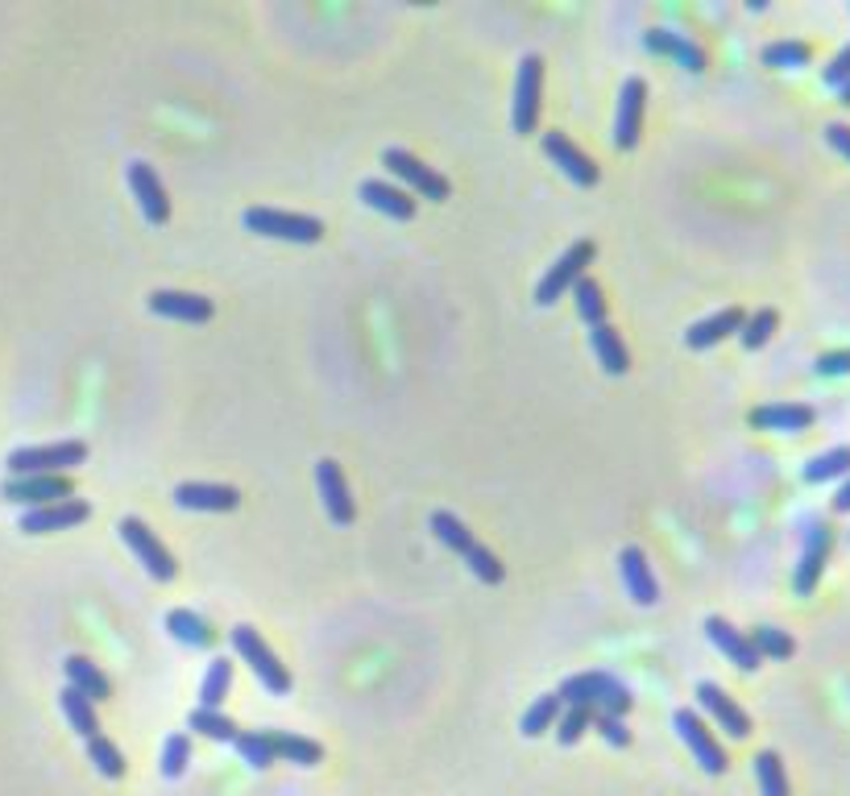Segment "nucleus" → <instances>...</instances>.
<instances>
[{
    "mask_svg": "<svg viewBox=\"0 0 850 796\" xmlns=\"http://www.w3.org/2000/svg\"><path fill=\"white\" fill-rule=\"evenodd\" d=\"M556 693H560L565 705H581V709L615 714V718H627L630 705H635L630 688L623 685L618 676H610V672H577V676H568Z\"/></svg>",
    "mask_w": 850,
    "mask_h": 796,
    "instance_id": "1",
    "label": "nucleus"
},
{
    "mask_svg": "<svg viewBox=\"0 0 850 796\" xmlns=\"http://www.w3.org/2000/svg\"><path fill=\"white\" fill-rule=\"evenodd\" d=\"M88 461V444L83 440H59V444H33V449H17L9 453L4 468L9 477H54Z\"/></svg>",
    "mask_w": 850,
    "mask_h": 796,
    "instance_id": "2",
    "label": "nucleus"
},
{
    "mask_svg": "<svg viewBox=\"0 0 850 796\" xmlns=\"http://www.w3.org/2000/svg\"><path fill=\"white\" fill-rule=\"evenodd\" d=\"M245 229L257 236H274V241H295V245H315L324 241V220L303 216V212H279V208H250L245 212Z\"/></svg>",
    "mask_w": 850,
    "mask_h": 796,
    "instance_id": "3",
    "label": "nucleus"
},
{
    "mask_svg": "<svg viewBox=\"0 0 850 796\" xmlns=\"http://www.w3.org/2000/svg\"><path fill=\"white\" fill-rule=\"evenodd\" d=\"M233 647H236V656L250 664V672L262 681V685L274 693V697H283V693H291V672H286V664L274 652H270V643L253 631V626H233Z\"/></svg>",
    "mask_w": 850,
    "mask_h": 796,
    "instance_id": "4",
    "label": "nucleus"
},
{
    "mask_svg": "<svg viewBox=\"0 0 850 796\" xmlns=\"http://www.w3.org/2000/svg\"><path fill=\"white\" fill-rule=\"evenodd\" d=\"M594 253H598V245H594V241H573V245L565 250V258H560V262L552 265L548 274L539 279V286H536V303H539V308H552V303L565 295V291H573V282L589 274V262H594Z\"/></svg>",
    "mask_w": 850,
    "mask_h": 796,
    "instance_id": "5",
    "label": "nucleus"
},
{
    "mask_svg": "<svg viewBox=\"0 0 850 796\" xmlns=\"http://www.w3.org/2000/svg\"><path fill=\"white\" fill-rule=\"evenodd\" d=\"M117 535H121V540L133 547V556L145 564V573H150V577H154V581H174L179 564H174V556L166 552V544L158 540L154 531L145 527L142 518L125 515L121 523H117Z\"/></svg>",
    "mask_w": 850,
    "mask_h": 796,
    "instance_id": "6",
    "label": "nucleus"
},
{
    "mask_svg": "<svg viewBox=\"0 0 850 796\" xmlns=\"http://www.w3.org/2000/svg\"><path fill=\"white\" fill-rule=\"evenodd\" d=\"M382 167L394 174V179H403L415 195H424V200L432 203H444L448 200V179L444 174H436L432 167H424L415 154H407V150H398V145H391V150H382Z\"/></svg>",
    "mask_w": 850,
    "mask_h": 796,
    "instance_id": "7",
    "label": "nucleus"
},
{
    "mask_svg": "<svg viewBox=\"0 0 850 796\" xmlns=\"http://www.w3.org/2000/svg\"><path fill=\"white\" fill-rule=\"evenodd\" d=\"M672 726H677L680 734V743L694 750V759L701 764V772H709V776H722L726 767H730V759H726V750L722 743L709 734V726L701 718H697L694 709H677L672 714Z\"/></svg>",
    "mask_w": 850,
    "mask_h": 796,
    "instance_id": "8",
    "label": "nucleus"
},
{
    "mask_svg": "<svg viewBox=\"0 0 850 796\" xmlns=\"http://www.w3.org/2000/svg\"><path fill=\"white\" fill-rule=\"evenodd\" d=\"M830 544H834L830 523H809V531H805V547H801V564H797V577H792L797 597H809L813 590H818L821 573H826V561H830Z\"/></svg>",
    "mask_w": 850,
    "mask_h": 796,
    "instance_id": "9",
    "label": "nucleus"
},
{
    "mask_svg": "<svg viewBox=\"0 0 850 796\" xmlns=\"http://www.w3.org/2000/svg\"><path fill=\"white\" fill-rule=\"evenodd\" d=\"M0 498L17 502V506H50V502L75 498V485L67 473H54V477H9L0 485Z\"/></svg>",
    "mask_w": 850,
    "mask_h": 796,
    "instance_id": "10",
    "label": "nucleus"
},
{
    "mask_svg": "<svg viewBox=\"0 0 850 796\" xmlns=\"http://www.w3.org/2000/svg\"><path fill=\"white\" fill-rule=\"evenodd\" d=\"M539 88H544V63L536 54H527L515 75V112H510V125L515 133H532L539 121Z\"/></svg>",
    "mask_w": 850,
    "mask_h": 796,
    "instance_id": "11",
    "label": "nucleus"
},
{
    "mask_svg": "<svg viewBox=\"0 0 850 796\" xmlns=\"http://www.w3.org/2000/svg\"><path fill=\"white\" fill-rule=\"evenodd\" d=\"M315 485H320V498H324V511H328V518L336 523V527H348L353 518H357V502H353V494H348V482H345V473H341V465L336 461H315Z\"/></svg>",
    "mask_w": 850,
    "mask_h": 796,
    "instance_id": "12",
    "label": "nucleus"
},
{
    "mask_svg": "<svg viewBox=\"0 0 850 796\" xmlns=\"http://www.w3.org/2000/svg\"><path fill=\"white\" fill-rule=\"evenodd\" d=\"M88 515H92V506H88L83 498H63V502H50V506H33V511H26L17 527L26 531V535H50V531L79 527Z\"/></svg>",
    "mask_w": 850,
    "mask_h": 796,
    "instance_id": "13",
    "label": "nucleus"
},
{
    "mask_svg": "<svg viewBox=\"0 0 850 796\" xmlns=\"http://www.w3.org/2000/svg\"><path fill=\"white\" fill-rule=\"evenodd\" d=\"M644 104H647V83L639 75H630L618 92V117H615V150H635L639 129H644Z\"/></svg>",
    "mask_w": 850,
    "mask_h": 796,
    "instance_id": "14",
    "label": "nucleus"
},
{
    "mask_svg": "<svg viewBox=\"0 0 850 796\" xmlns=\"http://www.w3.org/2000/svg\"><path fill=\"white\" fill-rule=\"evenodd\" d=\"M174 506L179 511H204V515H224V511H236L241 506V494L233 485H216V482H183L174 490Z\"/></svg>",
    "mask_w": 850,
    "mask_h": 796,
    "instance_id": "15",
    "label": "nucleus"
},
{
    "mask_svg": "<svg viewBox=\"0 0 850 796\" xmlns=\"http://www.w3.org/2000/svg\"><path fill=\"white\" fill-rule=\"evenodd\" d=\"M618 573H623V585H627V594L635 597V606H656L660 602V585H656V573H651V564H647V552L644 547H623L618 552Z\"/></svg>",
    "mask_w": 850,
    "mask_h": 796,
    "instance_id": "16",
    "label": "nucleus"
},
{
    "mask_svg": "<svg viewBox=\"0 0 850 796\" xmlns=\"http://www.w3.org/2000/svg\"><path fill=\"white\" fill-rule=\"evenodd\" d=\"M697 702H701V709H706L709 718L718 722L730 738H747V734H751V718H747L739 705H735V697H730L722 685L701 681V685H697Z\"/></svg>",
    "mask_w": 850,
    "mask_h": 796,
    "instance_id": "17",
    "label": "nucleus"
},
{
    "mask_svg": "<svg viewBox=\"0 0 850 796\" xmlns=\"http://www.w3.org/2000/svg\"><path fill=\"white\" fill-rule=\"evenodd\" d=\"M129 188H133V195L142 203V216L150 220V224H166V220H171L166 188H162V179H158V171L150 162H133V167H129Z\"/></svg>",
    "mask_w": 850,
    "mask_h": 796,
    "instance_id": "18",
    "label": "nucleus"
},
{
    "mask_svg": "<svg viewBox=\"0 0 850 796\" xmlns=\"http://www.w3.org/2000/svg\"><path fill=\"white\" fill-rule=\"evenodd\" d=\"M544 154H548L552 162H556V167H560V171L577 183V188H594V183H598V167H594V158L581 154V150H577L565 133H556V129L544 133Z\"/></svg>",
    "mask_w": 850,
    "mask_h": 796,
    "instance_id": "19",
    "label": "nucleus"
},
{
    "mask_svg": "<svg viewBox=\"0 0 850 796\" xmlns=\"http://www.w3.org/2000/svg\"><path fill=\"white\" fill-rule=\"evenodd\" d=\"M813 406L809 403H768V406H756L747 423L759 427V432H788V436H797L805 427H813Z\"/></svg>",
    "mask_w": 850,
    "mask_h": 796,
    "instance_id": "20",
    "label": "nucleus"
},
{
    "mask_svg": "<svg viewBox=\"0 0 850 796\" xmlns=\"http://www.w3.org/2000/svg\"><path fill=\"white\" fill-rule=\"evenodd\" d=\"M150 312L166 315V320H183V324H208L212 320V299L191 295V291H154L150 295Z\"/></svg>",
    "mask_w": 850,
    "mask_h": 796,
    "instance_id": "21",
    "label": "nucleus"
},
{
    "mask_svg": "<svg viewBox=\"0 0 850 796\" xmlns=\"http://www.w3.org/2000/svg\"><path fill=\"white\" fill-rule=\"evenodd\" d=\"M706 635H709V643L722 652L735 668H742V672H756L763 659H759V652L751 647V639L742 635V631H735V626L726 623V618H706Z\"/></svg>",
    "mask_w": 850,
    "mask_h": 796,
    "instance_id": "22",
    "label": "nucleus"
},
{
    "mask_svg": "<svg viewBox=\"0 0 850 796\" xmlns=\"http://www.w3.org/2000/svg\"><path fill=\"white\" fill-rule=\"evenodd\" d=\"M644 47L651 50V54H672V59H677L685 71H694V75L706 71V50L697 47L694 38H685V33H677V30H647Z\"/></svg>",
    "mask_w": 850,
    "mask_h": 796,
    "instance_id": "23",
    "label": "nucleus"
},
{
    "mask_svg": "<svg viewBox=\"0 0 850 796\" xmlns=\"http://www.w3.org/2000/svg\"><path fill=\"white\" fill-rule=\"evenodd\" d=\"M362 200L374 208V212H382V216H391V220H411L415 216V195L403 188H391L386 179H365L362 183Z\"/></svg>",
    "mask_w": 850,
    "mask_h": 796,
    "instance_id": "24",
    "label": "nucleus"
},
{
    "mask_svg": "<svg viewBox=\"0 0 850 796\" xmlns=\"http://www.w3.org/2000/svg\"><path fill=\"white\" fill-rule=\"evenodd\" d=\"M742 308H722V312H714L709 320H697L694 329L685 332V344L689 349H714V344H722L726 336H735L742 329Z\"/></svg>",
    "mask_w": 850,
    "mask_h": 796,
    "instance_id": "25",
    "label": "nucleus"
},
{
    "mask_svg": "<svg viewBox=\"0 0 850 796\" xmlns=\"http://www.w3.org/2000/svg\"><path fill=\"white\" fill-rule=\"evenodd\" d=\"M63 668H67V685L79 688V693H83V697H88L92 705L95 702H109V697H112V681L100 668H95L88 656H71Z\"/></svg>",
    "mask_w": 850,
    "mask_h": 796,
    "instance_id": "26",
    "label": "nucleus"
},
{
    "mask_svg": "<svg viewBox=\"0 0 850 796\" xmlns=\"http://www.w3.org/2000/svg\"><path fill=\"white\" fill-rule=\"evenodd\" d=\"M589 344H594V353H598V361H601V370H606V374L623 377L630 370L627 344H623V336H618L610 324H598V329H589Z\"/></svg>",
    "mask_w": 850,
    "mask_h": 796,
    "instance_id": "27",
    "label": "nucleus"
},
{
    "mask_svg": "<svg viewBox=\"0 0 850 796\" xmlns=\"http://www.w3.org/2000/svg\"><path fill=\"white\" fill-rule=\"evenodd\" d=\"M270 743H274V759H286V764L315 767L324 759V747H320L315 738H303V734L270 730Z\"/></svg>",
    "mask_w": 850,
    "mask_h": 796,
    "instance_id": "28",
    "label": "nucleus"
},
{
    "mask_svg": "<svg viewBox=\"0 0 850 796\" xmlns=\"http://www.w3.org/2000/svg\"><path fill=\"white\" fill-rule=\"evenodd\" d=\"M166 631H171L179 643H188V647H212V643H216V631H212L200 614H191L188 606L166 614Z\"/></svg>",
    "mask_w": 850,
    "mask_h": 796,
    "instance_id": "29",
    "label": "nucleus"
},
{
    "mask_svg": "<svg viewBox=\"0 0 850 796\" xmlns=\"http://www.w3.org/2000/svg\"><path fill=\"white\" fill-rule=\"evenodd\" d=\"M59 705H63V714H67V722H71V730L88 743V738H95L100 734V718H95V705L79 693V688H71L67 685L63 693H59Z\"/></svg>",
    "mask_w": 850,
    "mask_h": 796,
    "instance_id": "30",
    "label": "nucleus"
},
{
    "mask_svg": "<svg viewBox=\"0 0 850 796\" xmlns=\"http://www.w3.org/2000/svg\"><path fill=\"white\" fill-rule=\"evenodd\" d=\"M432 535H436L448 552H457L461 561H465V556L473 552V544H477V540H473V531L465 527L453 511H436V515H432Z\"/></svg>",
    "mask_w": 850,
    "mask_h": 796,
    "instance_id": "31",
    "label": "nucleus"
},
{
    "mask_svg": "<svg viewBox=\"0 0 850 796\" xmlns=\"http://www.w3.org/2000/svg\"><path fill=\"white\" fill-rule=\"evenodd\" d=\"M850 473V444H838L830 453L813 456L809 465L801 468V477L809 485H821V482H834V477H847Z\"/></svg>",
    "mask_w": 850,
    "mask_h": 796,
    "instance_id": "32",
    "label": "nucleus"
},
{
    "mask_svg": "<svg viewBox=\"0 0 850 796\" xmlns=\"http://www.w3.org/2000/svg\"><path fill=\"white\" fill-rule=\"evenodd\" d=\"M229 688H233V664L216 656L204 672V685H200V709H221Z\"/></svg>",
    "mask_w": 850,
    "mask_h": 796,
    "instance_id": "33",
    "label": "nucleus"
},
{
    "mask_svg": "<svg viewBox=\"0 0 850 796\" xmlns=\"http://www.w3.org/2000/svg\"><path fill=\"white\" fill-rule=\"evenodd\" d=\"M560 709H565V702H560V693H544L527 714H523V726L519 730L527 734V738H539V734H548L552 726H556V718H560Z\"/></svg>",
    "mask_w": 850,
    "mask_h": 796,
    "instance_id": "34",
    "label": "nucleus"
},
{
    "mask_svg": "<svg viewBox=\"0 0 850 796\" xmlns=\"http://www.w3.org/2000/svg\"><path fill=\"white\" fill-rule=\"evenodd\" d=\"M573 299H577V315H581L589 329L606 324V299H601V286L589 274L573 282Z\"/></svg>",
    "mask_w": 850,
    "mask_h": 796,
    "instance_id": "35",
    "label": "nucleus"
},
{
    "mask_svg": "<svg viewBox=\"0 0 850 796\" xmlns=\"http://www.w3.org/2000/svg\"><path fill=\"white\" fill-rule=\"evenodd\" d=\"M88 759H92L95 772L109 776V780H121V776H125V755H121V747H117L112 738H104V734L88 738Z\"/></svg>",
    "mask_w": 850,
    "mask_h": 796,
    "instance_id": "36",
    "label": "nucleus"
},
{
    "mask_svg": "<svg viewBox=\"0 0 850 796\" xmlns=\"http://www.w3.org/2000/svg\"><path fill=\"white\" fill-rule=\"evenodd\" d=\"M747 639H751V647L759 652V659H788L792 652H797L792 635H788V631H780V626H768V623L756 626Z\"/></svg>",
    "mask_w": 850,
    "mask_h": 796,
    "instance_id": "37",
    "label": "nucleus"
},
{
    "mask_svg": "<svg viewBox=\"0 0 850 796\" xmlns=\"http://www.w3.org/2000/svg\"><path fill=\"white\" fill-rule=\"evenodd\" d=\"M188 726L195 734H204V738H216V743H233L236 734H241L236 722L229 714H221V709H191Z\"/></svg>",
    "mask_w": 850,
    "mask_h": 796,
    "instance_id": "38",
    "label": "nucleus"
},
{
    "mask_svg": "<svg viewBox=\"0 0 850 796\" xmlns=\"http://www.w3.org/2000/svg\"><path fill=\"white\" fill-rule=\"evenodd\" d=\"M236 750H241V759L250 767H257V772H266L270 764H274V743H270V730H241L233 738Z\"/></svg>",
    "mask_w": 850,
    "mask_h": 796,
    "instance_id": "39",
    "label": "nucleus"
},
{
    "mask_svg": "<svg viewBox=\"0 0 850 796\" xmlns=\"http://www.w3.org/2000/svg\"><path fill=\"white\" fill-rule=\"evenodd\" d=\"M776 329H780V315H776V308H759L756 315H747V320H742V329H739L742 349H763V344L772 341Z\"/></svg>",
    "mask_w": 850,
    "mask_h": 796,
    "instance_id": "40",
    "label": "nucleus"
},
{
    "mask_svg": "<svg viewBox=\"0 0 850 796\" xmlns=\"http://www.w3.org/2000/svg\"><path fill=\"white\" fill-rule=\"evenodd\" d=\"M756 780L763 796H788V776L776 750H759L756 755Z\"/></svg>",
    "mask_w": 850,
    "mask_h": 796,
    "instance_id": "41",
    "label": "nucleus"
},
{
    "mask_svg": "<svg viewBox=\"0 0 850 796\" xmlns=\"http://www.w3.org/2000/svg\"><path fill=\"white\" fill-rule=\"evenodd\" d=\"M813 59V50L809 42H797V38H788V42H772V47H763V63L776 67V71H797Z\"/></svg>",
    "mask_w": 850,
    "mask_h": 796,
    "instance_id": "42",
    "label": "nucleus"
},
{
    "mask_svg": "<svg viewBox=\"0 0 850 796\" xmlns=\"http://www.w3.org/2000/svg\"><path fill=\"white\" fill-rule=\"evenodd\" d=\"M589 726H594V709H581V705H565L552 730H556V738H560V747H573V743H577V738H581Z\"/></svg>",
    "mask_w": 850,
    "mask_h": 796,
    "instance_id": "43",
    "label": "nucleus"
},
{
    "mask_svg": "<svg viewBox=\"0 0 850 796\" xmlns=\"http://www.w3.org/2000/svg\"><path fill=\"white\" fill-rule=\"evenodd\" d=\"M191 764V738L188 734H171L166 747H162V776L166 780H179Z\"/></svg>",
    "mask_w": 850,
    "mask_h": 796,
    "instance_id": "44",
    "label": "nucleus"
},
{
    "mask_svg": "<svg viewBox=\"0 0 850 796\" xmlns=\"http://www.w3.org/2000/svg\"><path fill=\"white\" fill-rule=\"evenodd\" d=\"M465 564L473 568V577L486 581V585H498V581H503V561H498L486 544H473V552L465 556Z\"/></svg>",
    "mask_w": 850,
    "mask_h": 796,
    "instance_id": "45",
    "label": "nucleus"
},
{
    "mask_svg": "<svg viewBox=\"0 0 850 796\" xmlns=\"http://www.w3.org/2000/svg\"><path fill=\"white\" fill-rule=\"evenodd\" d=\"M594 726H598L601 738H606L610 747H630V730L623 718H615V714H594Z\"/></svg>",
    "mask_w": 850,
    "mask_h": 796,
    "instance_id": "46",
    "label": "nucleus"
},
{
    "mask_svg": "<svg viewBox=\"0 0 850 796\" xmlns=\"http://www.w3.org/2000/svg\"><path fill=\"white\" fill-rule=\"evenodd\" d=\"M821 79H826V88H838V92L847 88V83H850V47L838 50L834 59H830V67L821 71Z\"/></svg>",
    "mask_w": 850,
    "mask_h": 796,
    "instance_id": "47",
    "label": "nucleus"
},
{
    "mask_svg": "<svg viewBox=\"0 0 850 796\" xmlns=\"http://www.w3.org/2000/svg\"><path fill=\"white\" fill-rule=\"evenodd\" d=\"M813 370H818L821 377H842V374H850V349H838V353H821V357L813 361Z\"/></svg>",
    "mask_w": 850,
    "mask_h": 796,
    "instance_id": "48",
    "label": "nucleus"
},
{
    "mask_svg": "<svg viewBox=\"0 0 850 796\" xmlns=\"http://www.w3.org/2000/svg\"><path fill=\"white\" fill-rule=\"evenodd\" d=\"M826 141H830V150H838L850 162V125H838V121L826 125Z\"/></svg>",
    "mask_w": 850,
    "mask_h": 796,
    "instance_id": "49",
    "label": "nucleus"
},
{
    "mask_svg": "<svg viewBox=\"0 0 850 796\" xmlns=\"http://www.w3.org/2000/svg\"><path fill=\"white\" fill-rule=\"evenodd\" d=\"M834 515H850V477L842 482V490L834 494Z\"/></svg>",
    "mask_w": 850,
    "mask_h": 796,
    "instance_id": "50",
    "label": "nucleus"
},
{
    "mask_svg": "<svg viewBox=\"0 0 850 796\" xmlns=\"http://www.w3.org/2000/svg\"><path fill=\"white\" fill-rule=\"evenodd\" d=\"M842 104H847V109H850V83H847V88H842Z\"/></svg>",
    "mask_w": 850,
    "mask_h": 796,
    "instance_id": "51",
    "label": "nucleus"
}]
</instances>
